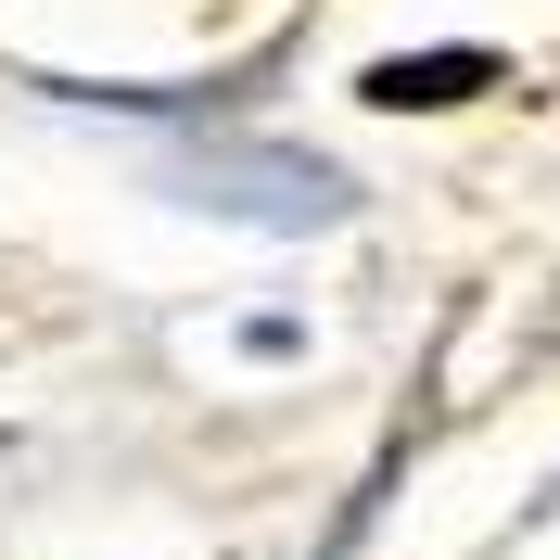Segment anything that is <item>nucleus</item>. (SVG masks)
I'll use <instances>...</instances> for the list:
<instances>
[{
    "mask_svg": "<svg viewBox=\"0 0 560 560\" xmlns=\"http://www.w3.org/2000/svg\"><path fill=\"white\" fill-rule=\"evenodd\" d=\"M471 90H497V51H420V65H370V103H383V115L471 103Z\"/></svg>",
    "mask_w": 560,
    "mask_h": 560,
    "instance_id": "obj_2",
    "label": "nucleus"
},
{
    "mask_svg": "<svg viewBox=\"0 0 560 560\" xmlns=\"http://www.w3.org/2000/svg\"><path fill=\"white\" fill-rule=\"evenodd\" d=\"M153 178H166L178 205H205V217H243V230H331L357 205V178L293 153V140H191Z\"/></svg>",
    "mask_w": 560,
    "mask_h": 560,
    "instance_id": "obj_1",
    "label": "nucleus"
}]
</instances>
